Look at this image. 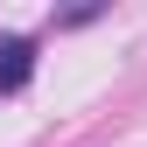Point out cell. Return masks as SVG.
<instances>
[{
  "label": "cell",
  "instance_id": "cell-1",
  "mask_svg": "<svg viewBox=\"0 0 147 147\" xmlns=\"http://www.w3.org/2000/svg\"><path fill=\"white\" fill-rule=\"evenodd\" d=\"M35 77V42L28 35H0V98H14Z\"/></svg>",
  "mask_w": 147,
  "mask_h": 147
}]
</instances>
